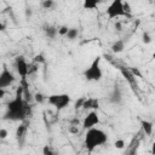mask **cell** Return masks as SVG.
<instances>
[{
  "label": "cell",
  "mask_w": 155,
  "mask_h": 155,
  "mask_svg": "<svg viewBox=\"0 0 155 155\" xmlns=\"http://www.w3.org/2000/svg\"><path fill=\"white\" fill-rule=\"evenodd\" d=\"M138 147H139V139L138 138H134L131 142V144L126 148V150L122 153V155H137Z\"/></svg>",
  "instance_id": "cell-11"
},
{
  "label": "cell",
  "mask_w": 155,
  "mask_h": 155,
  "mask_svg": "<svg viewBox=\"0 0 155 155\" xmlns=\"http://www.w3.org/2000/svg\"><path fill=\"white\" fill-rule=\"evenodd\" d=\"M28 126H29V122L28 120H24L19 124V126L16 128V139H17V143H18V147H23L24 143H25V139H27V133H28Z\"/></svg>",
  "instance_id": "cell-7"
},
{
  "label": "cell",
  "mask_w": 155,
  "mask_h": 155,
  "mask_svg": "<svg viewBox=\"0 0 155 155\" xmlns=\"http://www.w3.org/2000/svg\"><path fill=\"white\" fill-rule=\"evenodd\" d=\"M84 76L87 81H99L103 78V71L101 68V56H97L91 62L90 67L85 69Z\"/></svg>",
  "instance_id": "cell-3"
},
{
  "label": "cell",
  "mask_w": 155,
  "mask_h": 155,
  "mask_svg": "<svg viewBox=\"0 0 155 155\" xmlns=\"http://www.w3.org/2000/svg\"><path fill=\"white\" fill-rule=\"evenodd\" d=\"M44 33L45 35L48 38V39H54L58 34V28H56L54 25H51V24H46L44 25Z\"/></svg>",
  "instance_id": "cell-13"
},
{
  "label": "cell",
  "mask_w": 155,
  "mask_h": 155,
  "mask_svg": "<svg viewBox=\"0 0 155 155\" xmlns=\"http://www.w3.org/2000/svg\"><path fill=\"white\" fill-rule=\"evenodd\" d=\"M68 27L67 25H62L61 28H58V34L59 35H62V36H65L67 35V33H68Z\"/></svg>",
  "instance_id": "cell-27"
},
{
  "label": "cell",
  "mask_w": 155,
  "mask_h": 155,
  "mask_svg": "<svg viewBox=\"0 0 155 155\" xmlns=\"http://www.w3.org/2000/svg\"><path fill=\"white\" fill-rule=\"evenodd\" d=\"M42 155H58V153L52 149L50 145H44L42 147Z\"/></svg>",
  "instance_id": "cell-20"
},
{
  "label": "cell",
  "mask_w": 155,
  "mask_h": 155,
  "mask_svg": "<svg viewBox=\"0 0 155 155\" xmlns=\"http://www.w3.org/2000/svg\"><path fill=\"white\" fill-rule=\"evenodd\" d=\"M108 140V136L104 131L92 127L90 130H87L86 134H85V148L87 150V153H92L96 148L105 144Z\"/></svg>",
  "instance_id": "cell-2"
},
{
  "label": "cell",
  "mask_w": 155,
  "mask_h": 155,
  "mask_svg": "<svg viewBox=\"0 0 155 155\" xmlns=\"http://www.w3.org/2000/svg\"><path fill=\"white\" fill-rule=\"evenodd\" d=\"M98 124H99V116H98L97 111H94V110H91L90 113H87V115L82 120L84 130H90V128L94 127Z\"/></svg>",
  "instance_id": "cell-9"
},
{
  "label": "cell",
  "mask_w": 155,
  "mask_h": 155,
  "mask_svg": "<svg viewBox=\"0 0 155 155\" xmlns=\"http://www.w3.org/2000/svg\"><path fill=\"white\" fill-rule=\"evenodd\" d=\"M99 105V101L97 98H85V102L82 104V109L84 110H90V109H98Z\"/></svg>",
  "instance_id": "cell-12"
},
{
  "label": "cell",
  "mask_w": 155,
  "mask_h": 155,
  "mask_svg": "<svg viewBox=\"0 0 155 155\" xmlns=\"http://www.w3.org/2000/svg\"><path fill=\"white\" fill-rule=\"evenodd\" d=\"M124 48H125V41H124V40H116V41L113 42V45L110 46V50H111V52H114V53H120V52L124 51Z\"/></svg>",
  "instance_id": "cell-15"
},
{
  "label": "cell",
  "mask_w": 155,
  "mask_h": 155,
  "mask_svg": "<svg viewBox=\"0 0 155 155\" xmlns=\"http://www.w3.org/2000/svg\"><path fill=\"white\" fill-rule=\"evenodd\" d=\"M122 7H124V11H125V13L128 16V17H131L132 16V8H131V6H130V2H127V1H122Z\"/></svg>",
  "instance_id": "cell-22"
},
{
  "label": "cell",
  "mask_w": 155,
  "mask_h": 155,
  "mask_svg": "<svg viewBox=\"0 0 155 155\" xmlns=\"http://www.w3.org/2000/svg\"><path fill=\"white\" fill-rule=\"evenodd\" d=\"M114 145L116 149H122L125 147V142H124V139H117V140H115Z\"/></svg>",
  "instance_id": "cell-28"
},
{
  "label": "cell",
  "mask_w": 155,
  "mask_h": 155,
  "mask_svg": "<svg viewBox=\"0 0 155 155\" xmlns=\"http://www.w3.org/2000/svg\"><path fill=\"white\" fill-rule=\"evenodd\" d=\"M105 13L108 16L109 19H114V18H119V17H128L122 7V1L121 0H114L110 2V5L107 7Z\"/></svg>",
  "instance_id": "cell-5"
},
{
  "label": "cell",
  "mask_w": 155,
  "mask_h": 155,
  "mask_svg": "<svg viewBox=\"0 0 155 155\" xmlns=\"http://www.w3.org/2000/svg\"><path fill=\"white\" fill-rule=\"evenodd\" d=\"M6 29V25L2 23V22H0V31H4Z\"/></svg>",
  "instance_id": "cell-32"
},
{
  "label": "cell",
  "mask_w": 155,
  "mask_h": 155,
  "mask_svg": "<svg viewBox=\"0 0 155 155\" xmlns=\"http://www.w3.org/2000/svg\"><path fill=\"white\" fill-rule=\"evenodd\" d=\"M33 98H34V101H35L36 103H42V102H44V101H45L47 97H45L42 93L38 92V93H35V94H34V97H33Z\"/></svg>",
  "instance_id": "cell-24"
},
{
  "label": "cell",
  "mask_w": 155,
  "mask_h": 155,
  "mask_svg": "<svg viewBox=\"0 0 155 155\" xmlns=\"http://www.w3.org/2000/svg\"><path fill=\"white\" fill-rule=\"evenodd\" d=\"M142 40L144 44H150L151 42V36L148 31H143V35H142Z\"/></svg>",
  "instance_id": "cell-25"
},
{
  "label": "cell",
  "mask_w": 155,
  "mask_h": 155,
  "mask_svg": "<svg viewBox=\"0 0 155 155\" xmlns=\"http://www.w3.org/2000/svg\"><path fill=\"white\" fill-rule=\"evenodd\" d=\"M38 69H39V64H36V63H31V64H28V75H33V74H35L36 71H38Z\"/></svg>",
  "instance_id": "cell-21"
},
{
  "label": "cell",
  "mask_w": 155,
  "mask_h": 155,
  "mask_svg": "<svg viewBox=\"0 0 155 155\" xmlns=\"http://www.w3.org/2000/svg\"><path fill=\"white\" fill-rule=\"evenodd\" d=\"M15 80H16V78H15L13 73L6 65H4L2 67V70L0 73V88H4L5 90L6 87L11 86L15 82Z\"/></svg>",
  "instance_id": "cell-6"
},
{
  "label": "cell",
  "mask_w": 155,
  "mask_h": 155,
  "mask_svg": "<svg viewBox=\"0 0 155 155\" xmlns=\"http://www.w3.org/2000/svg\"><path fill=\"white\" fill-rule=\"evenodd\" d=\"M5 94H6V91L4 88H0V99H2L5 97Z\"/></svg>",
  "instance_id": "cell-30"
},
{
  "label": "cell",
  "mask_w": 155,
  "mask_h": 155,
  "mask_svg": "<svg viewBox=\"0 0 155 155\" xmlns=\"http://www.w3.org/2000/svg\"><path fill=\"white\" fill-rule=\"evenodd\" d=\"M120 70H121V74L125 76V79L128 81V84L132 85L133 87H136L137 84H136V78H134V75H133L128 69H126V68H120Z\"/></svg>",
  "instance_id": "cell-14"
},
{
  "label": "cell",
  "mask_w": 155,
  "mask_h": 155,
  "mask_svg": "<svg viewBox=\"0 0 155 155\" xmlns=\"http://www.w3.org/2000/svg\"><path fill=\"white\" fill-rule=\"evenodd\" d=\"M69 131H70L71 133H78V132H79V131H78V128H76L75 126H71V127L69 128Z\"/></svg>",
  "instance_id": "cell-31"
},
{
  "label": "cell",
  "mask_w": 155,
  "mask_h": 155,
  "mask_svg": "<svg viewBox=\"0 0 155 155\" xmlns=\"http://www.w3.org/2000/svg\"><path fill=\"white\" fill-rule=\"evenodd\" d=\"M78 35H79V30L76 28H69L65 36L68 38V40H74L78 38Z\"/></svg>",
  "instance_id": "cell-19"
},
{
  "label": "cell",
  "mask_w": 155,
  "mask_h": 155,
  "mask_svg": "<svg viewBox=\"0 0 155 155\" xmlns=\"http://www.w3.org/2000/svg\"><path fill=\"white\" fill-rule=\"evenodd\" d=\"M15 67L21 76V80H25L28 76V63L23 56H17L15 58Z\"/></svg>",
  "instance_id": "cell-8"
},
{
  "label": "cell",
  "mask_w": 155,
  "mask_h": 155,
  "mask_svg": "<svg viewBox=\"0 0 155 155\" xmlns=\"http://www.w3.org/2000/svg\"><path fill=\"white\" fill-rule=\"evenodd\" d=\"M85 98H86V97H81V98H79V99L75 102L74 108H75V109H80V108H82V104H84V102H85Z\"/></svg>",
  "instance_id": "cell-26"
},
{
  "label": "cell",
  "mask_w": 155,
  "mask_h": 155,
  "mask_svg": "<svg viewBox=\"0 0 155 155\" xmlns=\"http://www.w3.org/2000/svg\"><path fill=\"white\" fill-rule=\"evenodd\" d=\"M115 28H117V30H121V24L120 23H116L115 24Z\"/></svg>",
  "instance_id": "cell-33"
},
{
  "label": "cell",
  "mask_w": 155,
  "mask_h": 155,
  "mask_svg": "<svg viewBox=\"0 0 155 155\" xmlns=\"http://www.w3.org/2000/svg\"><path fill=\"white\" fill-rule=\"evenodd\" d=\"M33 62H34V63H36V64H44V63L46 62V59H45V57H44V54H41V53H39V54H36V56L34 57V59H33Z\"/></svg>",
  "instance_id": "cell-23"
},
{
  "label": "cell",
  "mask_w": 155,
  "mask_h": 155,
  "mask_svg": "<svg viewBox=\"0 0 155 155\" xmlns=\"http://www.w3.org/2000/svg\"><path fill=\"white\" fill-rule=\"evenodd\" d=\"M98 4H99V1H97V0H85L82 4V7L85 10H94V8H97Z\"/></svg>",
  "instance_id": "cell-17"
},
{
  "label": "cell",
  "mask_w": 155,
  "mask_h": 155,
  "mask_svg": "<svg viewBox=\"0 0 155 155\" xmlns=\"http://www.w3.org/2000/svg\"><path fill=\"white\" fill-rule=\"evenodd\" d=\"M109 101H110V103H113V104H120V103L122 102V92H121L120 86H117V85L114 86L113 91L110 92Z\"/></svg>",
  "instance_id": "cell-10"
},
{
  "label": "cell",
  "mask_w": 155,
  "mask_h": 155,
  "mask_svg": "<svg viewBox=\"0 0 155 155\" xmlns=\"http://www.w3.org/2000/svg\"><path fill=\"white\" fill-rule=\"evenodd\" d=\"M8 136V132L6 128H0V139H5Z\"/></svg>",
  "instance_id": "cell-29"
},
{
  "label": "cell",
  "mask_w": 155,
  "mask_h": 155,
  "mask_svg": "<svg viewBox=\"0 0 155 155\" xmlns=\"http://www.w3.org/2000/svg\"><path fill=\"white\" fill-rule=\"evenodd\" d=\"M29 103L24 101L23 98V90L21 85L16 90V94L13 99H11L7 103L6 113L4 114V120L10 121H24L27 120V116L29 114Z\"/></svg>",
  "instance_id": "cell-1"
},
{
  "label": "cell",
  "mask_w": 155,
  "mask_h": 155,
  "mask_svg": "<svg viewBox=\"0 0 155 155\" xmlns=\"http://www.w3.org/2000/svg\"><path fill=\"white\" fill-rule=\"evenodd\" d=\"M140 125H142V128L144 131V133L147 136H151L153 133V128H154V125L151 121H147V120H142L140 121Z\"/></svg>",
  "instance_id": "cell-16"
},
{
  "label": "cell",
  "mask_w": 155,
  "mask_h": 155,
  "mask_svg": "<svg viewBox=\"0 0 155 155\" xmlns=\"http://www.w3.org/2000/svg\"><path fill=\"white\" fill-rule=\"evenodd\" d=\"M46 99H47L48 104L53 105L57 110H62V109H64V108L68 107L69 103H70V96L67 94V93L51 94V96H48Z\"/></svg>",
  "instance_id": "cell-4"
},
{
  "label": "cell",
  "mask_w": 155,
  "mask_h": 155,
  "mask_svg": "<svg viewBox=\"0 0 155 155\" xmlns=\"http://www.w3.org/2000/svg\"><path fill=\"white\" fill-rule=\"evenodd\" d=\"M41 6L45 10H53L56 7V2L53 0H44L41 1Z\"/></svg>",
  "instance_id": "cell-18"
}]
</instances>
